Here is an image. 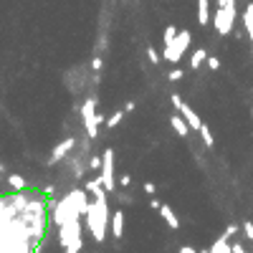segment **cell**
Listing matches in <instances>:
<instances>
[{"label": "cell", "instance_id": "6da1fadb", "mask_svg": "<svg viewBox=\"0 0 253 253\" xmlns=\"http://www.w3.org/2000/svg\"><path fill=\"white\" fill-rule=\"evenodd\" d=\"M109 203L107 198L101 200H91L89 203V210H86V225H89V233L96 243H104L107 241V230H109Z\"/></svg>", "mask_w": 253, "mask_h": 253}, {"label": "cell", "instance_id": "7a4b0ae2", "mask_svg": "<svg viewBox=\"0 0 253 253\" xmlns=\"http://www.w3.org/2000/svg\"><path fill=\"white\" fill-rule=\"evenodd\" d=\"M190 41H193V33H190L187 28H182V31L175 36L172 43H170V46H165V51H162V61L177 63V61L182 58V53L190 48Z\"/></svg>", "mask_w": 253, "mask_h": 253}, {"label": "cell", "instance_id": "3957f363", "mask_svg": "<svg viewBox=\"0 0 253 253\" xmlns=\"http://www.w3.org/2000/svg\"><path fill=\"white\" fill-rule=\"evenodd\" d=\"M210 23L215 26V31L220 36H228L230 31H233V26H236V5H223V8L218 5L213 18H210Z\"/></svg>", "mask_w": 253, "mask_h": 253}, {"label": "cell", "instance_id": "277c9868", "mask_svg": "<svg viewBox=\"0 0 253 253\" xmlns=\"http://www.w3.org/2000/svg\"><path fill=\"white\" fill-rule=\"evenodd\" d=\"M81 119H84V129H86V137L94 139L99 134V122H96V99H86L81 107Z\"/></svg>", "mask_w": 253, "mask_h": 253}, {"label": "cell", "instance_id": "5b68a950", "mask_svg": "<svg viewBox=\"0 0 253 253\" xmlns=\"http://www.w3.org/2000/svg\"><path fill=\"white\" fill-rule=\"evenodd\" d=\"M101 185L107 187V193H114L117 182H114V152L104 150L101 155Z\"/></svg>", "mask_w": 253, "mask_h": 253}, {"label": "cell", "instance_id": "8992f818", "mask_svg": "<svg viewBox=\"0 0 253 253\" xmlns=\"http://www.w3.org/2000/svg\"><path fill=\"white\" fill-rule=\"evenodd\" d=\"M172 104H175L177 114H182V119H185V122L190 124V129H195V132H198L203 122H200V117H198V114H195V112L190 109L185 101H182V96H180V94H172Z\"/></svg>", "mask_w": 253, "mask_h": 253}, {"label": "cell", "instance_id": "52a82bcc", "mask_svg": "<svg viewBox=\"0 0 253 253\" xmlns=\"http://www.w3.org/2000/svg\"><path fill=\"white\" fill-rule=\"evenodd\" d=\"M74 144H76V139H63L61 144H56V150L51 152V160H48V165H56V162H61L63 157H66V152H69V150H74Z\"/></svg>", "mask_w": 253, "mask_h": 253}, {"label": "cell", "instance_id": "ba28073f", "mask_svg": "<svg viewBox=\"0 0 253 253\" xmlns=\"http://www.w3.org/2000/svg\"><path fill=\"white\" fill-rule=\"evenodd\" d=\"M109 228H112V236L117 241H122V233H124V213H122V210H114V213H112Z\"/></svg>", "mask_w": 253, "mask_h": 253}, {"label": "cell", "instance_id": "9c48e42d", "mask_svg": "<svg viewBox=\"0 0 253 253\" xmlns=\"http://www.w3.org/2000/svg\"><path fill=\"white\" fill-rule=\"evenodd\" d=\"M157 213L162 215V220H165L167 225H170L172 230H177V228H180V218L175 215V210H172L170 205H165V203H162V205H160V210H157Z\"/></svg>", "mask_w": 253, "mask_h": 253}, {"label": "cell", "instance_id": "30bf717a", "mask_svg": "<svg viewBox=\"0 0 253 253\" xmlns=\"http://www.w3.org/2000/svg\"><path fill=\"white\" fill-rule=\"evenodd\" d=\"M86 193H91V195H94V200L107 198V187L101 185V177H96V180H89V182H86Z\"/></svg>", "mask_w": 253, "mask_h": 253}, {"label": "cell", "instance_id": "8fae6325", "mask_svg": "<svg viewBox=\"0 0 253 253\" xmlns=\"http://www.w3.org/2000/svg\"><path fill=\"white\" fill-rule=\"evenodd\" d=\"M213 13H210V0H198V23L200 26H208Z\"/></svg>", "mask_w": 253, "mask_h": 253}, {"label": "cell", "instance_id": "7c38bea8", "mask_svg": "<svg viewBox=\"0 0 253 253\" xmlns=\"http://www.w3.org/2000/svg\"><path fill=\"white\" fill-rule=\"evenodd\" d=\"M243 28L248 33V41L253 43V3H248L246 10H243Z\"/></svg>", "mask_w": 253, "mask_h": 253}, {"label": "cell", "instance_id": "4fadbf2b", "mask_svg": "<svg viewBox=\"0 0 253 253\" xmlns=\"http://www.w3.org/2000/svg\"><path fill=\"white\" fill-rule=\"evenodd\" d=\"M210 251L213 253H233V243H230L225 236H220V238H215L213 246H210Z\"/></svg>", "mask_w": 253, "mask_h": 253}, {"label": "cell", "instance_id": "5bb4252c", "mask_svg": "<svg viewBox=\"0 0 253 253\" xmlns=\"http://www.w3.org/2000/svg\"><path fill=\"white\" fill-rule=\"evenodd\" d=\"M170 122H172V129H175L180 137H187V132H190V124L182 119V114H175Z\"/></svg>", "mask_w": 253, "mask_h": 253}, {"label": "cell", "instance_id": "9a60e30c", "mask_svg": "<svg viewBox=\"0 0 253 253\" xmlns=\"http://www.w3.org/2000/svg\"><path fill=\"white\" fill-rule=\"evenodd\" d=\"M8 185L15 190V193H20V190H28L26 177H23V175H15V172H10V175H8Z\"/></svg>", "mask_w": 253, "mask_h": 253}, {"label": "cell", "instance_id": "2e32d148", "mask_svg": "<svg viewBox=\"0 0 253 253\" xmlns=\"http://www.w3.org/2000/svg\"><path fill=\"white\" fill-rule=\"evenodd\" d=\"M198 134L203 137V144H205V147H213V144H215V139H213V132H210V126H208L205 122L200 124V129H198Z\"/></svg>", "mask_w": 253, "mask_h": 253}, {"label": "cell", "instance_id": "e0dca14e", "mask_svg": "<svg viewBox=\"0 0 253 253\" xmlns=\"http://www.w3.org/2000/svg\"><path fill=\"white\" fill-rule=\"evenodd\" d=\"M205 61H208V53H205V48H198V51L193 53V58H190V69H200Z\"/></svg>", "mask_w": 253, "mask_h": 253}, {"label": "cell", "instance_id": "ac0fdd59", "mask_svg": "<svg viewBox=\"0 0 253 253\" xmlns=\"http://www.w3.org/2000/svg\"><path fill=\"white\" fill-rule=\"evenodd\" d=\"M177 33H180V31H177L175 26H167V28H165V36H162V46H170Z\"/></svg>", "mask_w": 253, "mask_h": 253}, {"label": "cell", "instance_id": "d6986e66", "mask_svg": "<svg viewBox=\"0 0 253 253\" xmlns=\"http://www.w3.org/2000/svg\"><path fill=\"white\" fill-rule=\"evenodd\" d=\"M122 119H124V112L119 109V112H114V114H112V117H109L107 122H104V124H107V126H109V129H114V126H117V124H119Z\"/></svg>", "mask_w": 253, "mask_h": 253}, {"label": "cell", "instance_id": "ffe728a7", "mask_svg": "<svg viewBox=\"0 0 253 253\" xmlns=\"http://www.w3.org/2000/svg\"><path fill=\"white\" fill-rule=\"evenodd\" d=\"M243 236H246L248 241H253V223H251V220L243 223Z\"/></svg>", "mask_w": 253, "mask_h": 253}, {"label": "cell", "instance_id": "44dd1931", "mask_svg": "<svg viewBox=\"0 0 253 253\" xmlns=\"http://www.w3.org/2000/svg\"><path fill=\"white\" fill-rule=\"evenodd\" d=\"M236 233H238V225H236V223H230V225H228V228H225V233H223V236H225V238H228V241H230V238H233V236H236Z\"/></svg>", "mask_w": 253, "mask_h": 253}, {"label": "cell", "instance_id": "7402d4cb", "mask_svg": "<svg viewBox=\"0 0 253 253\" xmlns=\"http://www.w3.org/2000/svg\"><path fill=\"white\" fill-rule=\"evenodd\" d=\"M205 63H208V66L213 69V71H218V69H220V58H215V56H208V61H205Z\"/></svg>", "mask_w": 253, "mask_h": 253}, {"label": "cell", "instance_id": "603a6c76", "mask_svg": "<svg viewBox=\"0 0 253 253\" xmlns=\"http://www.w3.org/2000/svg\"><path fill=\"white\" fill-rule=\"evenodd\" d=\"M147 58H150L152 63H160V61H162V58H160V53H157L155 48H147Z\"/></svg>", "mask_w": 253, "mask_h": 253}, {"label": "cell", "instance_id": "cb8c5ba5", "mask_svg": "<svg viewBox=\"0 0 253 253\" xmlns=\"http://www.w3.org/2000/svg\"><path fill=\"white\" fill-rule=\"evenodd\" d=\"M167 79H170V81H180V79H182V69H172Z\"/></svg>", "mask_w": 253, "mask_h": 253}, {"label": "cell", "instance_id": "d4e9b609", "mask_svg": "<svg viewBox=\"0 0 253 253\" xmlns=\"http://www.w3.org/2000/svg\"><path fill=\"white\" fill-rule=\"evenodd\" d=\"M89 167H91V170H101V157H91L89 160Z\"/></svg>", "mask_w": 253, "mask_h": 253}, {"label": "cell", "instance_id": "484cf974", "mask_svg": "<svg viewBox=\"0 0 253 253\" xmlns=\"http://www.w3.org/2000/svg\"><path fill=\"white\" fill-rule=\"evenodd\" d=\"M155 190H157V187H155L152 182H144V193H147V195H155Z\"/></svg>", "mask_w": 253, "mask_h": 253}, {"label": "cell", "instance_id": "4316f807", "mask_svg": "<svg viewBox=\"0 0 253 253\" xmlns=\"http://www.w3.org/2000/svg\"><path fill=\"white\" fill-rule=\"evenodd\" d=\"M119 182H122V187H129V185H132V177H129V175H122Z\"/></svg>", "mask_w": 253, "mask_h": 253}, {"label": "cell", "instance_id": "83f0119b", "mask_svg": "<svg viewBox=\"0 0 253 253\" xmlns=\"http://www.w3.org/2000/svg\"><path fill=\"white\" fill-rule=\"evenodd\" d=\"M177 253H198V248H193V246H182Z\"/></svg>", "mask_w": 253, "mask_h": 253}, {"label": "cell", "instance_id": "f1b7e54d", "mask_svg": "<svg viewBox=\"0 0 253 253\" xmlns=\"http://www.w3.org/2000/svg\"><path fill=\"white\" fill-rule=\"evenodd\" d=\"M233 253H248V251H246L241 243H233Z\"/></svg>", "mask_w": 253, "mask_h": 253}, {"label": "cell", "instance_id": "f546056e", "mask_svg": "<svg viewBox=\"0 0 253 253\" xmlns=\"http://www.w3.org/2000/svg\"><path fill=\"white\" fill-rule=\"evenodd\" d=\"M91 66H94V71H99V69H101V58H94Z\"/></svg>", "mask_w": 253, "mask_h": 253}, {"label": "cell", "instance_id": "4dcf8cb0", "mask_svg": "<svg viewBox=\"0 0 253 253\" xmlns=\"http://www.w3.org/2000/svg\"><path fill=\"white\" fill-rule=\"evenodd\" d=\"M160 205H162V203H160V200H155V198H152V200H150V208H155V210H160Z\"/></svg>", "mask_w": 253, "mask_h": 253}, {"label": "cell", "instance_id": "1f68e13d", "mask_svg": "<svg viewBox=\"0 0 253 253\" xmlns=\"http://www.w3.org/2000/svg\"><path fill=\"white\" fill-rule=\"evenodd\" d=\"M79 251H81V248H76V246H69V248H66V253H79Z\"/></svg>", "mask_w": 253, "mask_h": 253}, {"label": "cell", "instance_id": "d6a6232c", "mask_svg": "<svg viewBox=\"0 0 253 253\" xmlns=\"http://www.w3.org/2000/svg\"><path fill=\"white\" fill-rule=\"evenodd\" d=\"M198 253H213V251H210V248H200Z\"/></svg>", "mask_w": 253, "mask_h": 253}]
</instances>
